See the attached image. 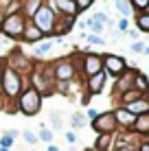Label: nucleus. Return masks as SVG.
<instances>
[{
	"label": "nucleus",
	"mask_w": 149,
	"mask_h": 151,
	"mask_svg": "<svg viewBox=\"0 0 149 151\" xmlns=\"http://www.w3.org/2000/svg\"><path fill=\"white\" fill-rule=\"evenodd\" d=\"M22 42H27V44H40L42 40H46V35L35 27L31 20H27V24H24V31H22Z\"/></svg>",
	"instance_id": "nucleus-14"
},
{
	"label": "nucleus",
	"mask_w": 149,
	"mask_h": 151,
	"mask_svg": "<svg viewBox=\"0 0 149 151\" xmlns=\"http://www.w3.org/2000/svg\"><path fill=\"white\" fill-rule=\"evenodd\" d=\"M66 140H68L70 145H75L77 142V134L75 132H66Z\"/></svg>",
	"instance_id": "nucleus-39"
},
{
	"label": "nucleus",
	"mask_w": 149,
	"mask_h": 151,
	"mask_svg": "<svg viewBox=\"0 0 149 151\" xmlns=\"http://www.w3.org/2000/svg\"><path fill=\"white\" fill-rule=\"evenodd\" d=\"M114 7H116V11H119L123 18H127L134 9H132V4H130V0H114Z\"/></svg>",
	"instance_id": "nucleus-24"
},
{
	"label": "nucleus",
	"mask_w": 149,
	"mask_h": 151,
	"mask_svg": "<svg viewBox=\"0 0 149 151\" xmlns=\"http://www.w3.org/2000/svg\"><path fill=\"white\" fill-rule=\"evenodd\" d=\"M2 66H4V59H2V57H0V68H2Z\"/></svg>",
	"instance_id": "nucleus-45"
},
{
	"label": "nucleus",
	"mask_w": 149,
	"mask_h": 151,
	"mask_svg": "<svg viewBox=\"0 0 149 151\" xmlns=\"http://www.w3.org/2000/svg\"><path fill=\"white\" fill-rule=\"evenodd\" d=\"M42 101H44V96L40 94L37 90H33L31 86H27L22 92H20V96L15 99L18 112L24 114V116H37L40 110H42Z\"/></svg>",
	"instance_id": "nucleus-4"
},
{
	"label": "nucleus",
	"mask_w": 149,
	"mask_h": 151,
	"mask_svg": "<svg viewBox=\"0 0 149 151\" xmlns=\"http://www.w3.org/2000/svg\"><path fill=\"white\" fill-rule=\"evenodd\" d=\"M86 27H90V31H92V35H101V33H103V29H105V24H101L99 20L90 18L88 22H86Z\"/></svg>",
	"instance_id": "nucleus-27"
},
{
	"label": "nucleus",
	"mask_w": 149,
	"mask_h": 151,
	"mask_svg": "<svg viewBox=\"0 0 149 151\" xmlns=\"http://www.w3.org/2000/svg\"><path fill=\"white\" fill-rule=\"evenodd\" d=\"M145 42H134V44H132V50H134V53H143V50H145Z\"/></svg>",
	"instance_id": "nucleus-36"
},
{
	"label": "nucleus",
	"mask_w": 149,
	"mask_h": 151,
	"mask_svg": "<svg viewBox=\"0 0 149 151\" xmlns=\"http://www.w3.org/2000/svg\"><path fill=\"white\" fill-rule=\"evenodd\" d=\"M105 81H107V75H105L103 70L96 72V75H92V77H88V79L83 81L86 83V94H90V96L101 94L103 88H105Z\"/></svg>",
	"instance_id": "nucleus-12"
},
{
	"label": "nucleus",
	"mask_w": 149,
	"mask_h": 151,
	"mask_svg": "<svg viewBox=\"0 0 149 151\" xmlns=\"http://www.w3.org/2000/svg\"><path fill=\"white\" fill-rule=\"evenodd\" d=\"M15 136H18V132H15V129H11V132H7V134H2V138H0V147L11 149V145H13Z\"/></svg>",
	"instance_id": "nucleus-26"
},
{
	"label": "nucleus",
	"mask_w": 149,
	"mask_h": 151,
	"mask_svg": "<svg viewBox=\"0 0 149 151\" xmlns=\"http://www.w3.org/2000/svg\"><path fill=\"white\" fill-rule=\"evenodd\" d=\"M4 66L13 68L18 75H22L24 79H27V77L31 75V70H33V66H35V59L29 57L27 53H22L20 48H13L11 53H9V57L4 59Z\"/></svg>",
	"instance_id": "nucleus-7"
},
{
	"label": "nucleus",
	"mask_w": 149,
	"mask_h": 151,
	"mask_svg": "<svg viewBox=\"0 0 149 151\" xmlns=\"http://www.w3.org/2000/svg\"><path fill=\"white\" fill-rule=\"evenodd\" d=\"M114 112V118H116V125H119V129H125V132H132V127H134V121L136 116L132 112H127L125 107H116Z\"/></svg>",
	"instance_id": "nucleus-15"
},
{
	"label": "nucleus",
	"mask_w": 149,
	"mask_h": 151,
	"mask_svg": "<svg viewBox=\"0 0 149 151\" xmlns=\"http://www.w3.org/2000/svg\"><path fill=\"white\" fill-rule=\"evenodd\" d=\"M46 2V0H22V4H20V13L24 15L27 20H31L35 13L40 11V7Z\"/></svg>",
	"instance_id": "nucleus-19"
},
{
	"label": "nucleus",
	"mask_w": 149,
	"mask_h": 151,
	"mask_svg": "<svg viewBox=\"0 0 149 151\" xmlns=\"http://www.w3.org/2000/svg\"><path fill=\"white\" fill-rule=\"evenodd\" d=\"M119 31H121V33H127V31H130V22H127V18H121L119 20Z\"/></svg>",
	"instance_id": "nucleus-35"
},
{
	"label": "nucleus",
	"mask_w": 149,
	"mask_h": 151,
	"mask_svg": "<svg viewBox=\"0 0 149 151\" xmlns=\"http://www.w3.org/2000/svg\"><path fill=\"white\" fill-rule=\"evenodd\" d=\"M127 112H132L134 116H140V114H149V94L136 99L134 103H130V105H125Z\"/></svg>",
	"instance_id": "nucleus-18"
},
{
	"label": "nucleus",
	"mask_w": 149,
	"mask_h": 151,
	"mask_svg": "<svg viewBox=\"0 0 149 151\" xmlns=\"http://www.w3.org/2000/svg\"><path fill=\"white\" fill-rule=\"evenodd\" d=\"M53 48H55V40H53V37H48V40H42L40 44H35V48H33V59H37V61H44L46 57H48L50 53H53Z\"/></svg>",
	"instance_id": "nucleus-16"
},
{
	"label": "nucleus",
	"mask_w": 149,
	"mask_h": 151,
	"mask_svg": "<svg viewBox=\"0 0 149 151\" xmlns=\"http://www.w3.org/2000/svg\"><path fill=\"white\" fill-rule=\"evenodd\" d=\"M92 18H94V20H99V22H101V24H110V18H107V15H105L103 11H99V13H94V15H92Z\"/></svg>",
	"instance_id": "nucleus-34"
},
{
	"label": "nucleus",
	"mask_w": 149,
	"mask_h": 151,
	"mask_svg": "<svg viewBox=\"0 0 149 151\" xmlns=\"http://www.w3.org/2000/svg\"><path fill=\"white\" fill-rule=\"evenodd\" d=\"M145 13H149V7H147V9H145Z\"/></svg>",
	"instance_id": "nucleus-48"
},
{
	"label": "nucleus",
	"mask_w": 149,
	"mask_h": 151,
	"mask_svg": "<svg viewBox=\"0 0 149 151\" xmlns=\"http://www.w3.org/2000/svg\"><path fill=\"white\" fill-rule=\"evenodd\" d=\"M79 70L81 75L88 79V77L96 75V72L103 70V59H101L99 53H83L81 55V64H79Z\"/></svg>",
	"instance_id": "nucleus-10"
},
{
	"label": "nucleus",
	"mask_w": 149,
	"mask_h": 151,
	"mask_svg": "<svg viewBox=\"0 0 149 151\" xmlns=\"http://www.w3.org/2000/svg\"><path fill=\"white\" fill-rule=\"evenodd\" d=\"M143 53H145V55H149V46H145V50H143Z\"/></svg>",
	"instance_id": "nucleus-44"
},
{
	"label": "nucleus",
	"mask_w": 149,
	"mask_h": 151,
	"mask_svg": "<svg viewBox=\"0 0 149 151\" xmlns=\"http://www.w3.org/2000/svg\"><path fill=\"white\" fill-rule=\"evenodd\" d=\"M134 90L140 92V94H149V77L147 75L136 72V77H134Z\"/></svg>",
	"instance_id": "nucleus-22"
},
{
	"label": "nucleus",
	"mask_w": 149,
	"mask_h": 151,
	"mask_svg": "<svg viewBox=\"0 0 149 151\" xmlns=\"http://www.w3.org/2000/svg\"><path fill=\"white\" fill-rule=\"evenodd\" d=\"M86 40H88L92 46H103V44H105L101 35H92V33H90V35H86Z\"/></svg>",
	"instance_id": "nucleus-32"
},
{
	"label": "nucleus",
	"mask_w": 149,
	"mask_h": 151,
	"mask_svg": "<svg viewBox=\"0 0 149 151\" xmlns=\"http://www.w3.org/2000/svg\"><path fill=\"white\" fill-rule=\"evenodd\" d=\"M132 132H134L136 136H140V138H147L149 136V114H140V116H136Z\"/></svg>",
	"instance_id": "nucleus-20"
},
{
	"label": "nucleus",
	"mask_w": 149,
	"mask_h": 151,
	"mask_svg": "<svg viewBox=\"0 0 149 151\" xmlns=\"http://www.w3.org/2000/svg\"><path fill=\"white\" fill-rule=\"evenodd\" d=\"M114 149V134H96L94 151H112Z\"/></svg>",
	"instance_id": "nucleus-21"
},
{
	"label": "nucleus",
	"mask_w": 149,
	"mask_h": 151,
	"mask_svg": "<svg viewBox=\"0 0 149 151\" xmlns=\"http://www.w3.org/2000/svg\"><path fill=\"white\" fill-rule=\"evenodd\" d=\"M27 86H29V81L22 75H18L13 68H9V66L0 68V96L4 101V107H7V103L15 101Z\"/></svg>",
	"instance_id": "nucleus-1"
},
{
	"label": "nucleus",
	"mask_w": 149,
	"mask_h": 151,
	"mask_svg": "<svg viewBox=\"0 0 149 151\" xmlns=\"http://www.w3.org/2000/svg\"><path fill=\"white\" fill-rule=\"evenodd\" d=\"M136 72H138L136 68H130V66H127V70L123 72L121 77H116V81H114V96H119V94H123V92H127V90L134 88Z\"/></svg>",
	"instance_id": "nucleus-11"
},
{
	"label": "nucleus",
	"mask_w": 149,
	"mask_h": 151,
	"mask_svg": "<svg viewBox=\"0 0 149 151\" xmlns=\"http://www.w3.org/2000/svg\"><path fill=\"white\" fill-rule=\"evenodd\" d=\"M31 22L42 31L46 37H53V29H55V22H57V11H55L48 2H44L42 7H40V11L31 18Z\"/></svg>",
	"instance_id": "nucleus-5"
},
{
	"label": "nucleus",
	"mask_w": 149,
	"mask_h": 151,
	"mask_svg": "<svg viewBox=\"0 0 149 151\" xmlns=\"http://www.w3.org/2000/svg\"><path fill=\"white\" fill-rule=\"evenodd\" d=\"M27 81H29V86L33 88V90H37L42 96L53 94L55 79H53V68H50V64L35 59V66H33V70H31V75L27 77Z\"/></svg>",
	"instance_id": "nucleus-2"
},
{
	"label": "nucleus",
	"mask_w": 149,
	"mask_h": 151,
	"mask_svg": "<svg viewBox=\"0 0 149 151\" xmlns=\"http://www.w3.org/2000/svg\"><path fill=\"white\" fill-rule=\"evenodd\" d=\"M90 125H92V129H94L96 134H116L119 132V125H116V118H114V112L112 110L101 112Z\"/></svg>",
	"instance_id": "nucleus-8"
},
{
	"label": "nucleus",
	"mask_w": 149,
	"mask_h": 151,
	"mask_svg": "<svg viewBox=\"0 0 149 151\" xmlns=\"http://www.w3.org/2000/svg\"><path fill=\"white\" fill-rule=\"evenodd\" d=\"M0 37H2V35H0Z\"/></svg>",
	"instance_id": "nucleus-50"
},
{
	"label": "nucleus",
	"mask_w": 149,
	"mask_h": 151,
	"mask_svg": "<svg viewBox=\"0 0 149 151\" xmlns=\"http://www.w3.org/2000/svg\"><path fill=\"white\" fill-rule=\"evenodd\" d=\"M86 116H88V118H90V123H92V121H94L96 116H99V112H96L94 107H88V112H86Z\"/></svg>",
	"instance_id": "nucleus-37"
},
{
	"label": "nucleus",
	"mask_w": 149,
	"mask_h": 151,
	"mask_svg": "<svg viewBox=\"0 0 149 151\" xmlns=\"http://www.w3.org/2000/svg\"><path fill=\"white\" fill-rule=\"evenodd\" d=\"M101 59H103V72L107 77H121L123 72L127 70V61L123 59L121 55H112V53H107V55H101Z\"/></svg>",
	"instance_id": "nucleus-9"
},
{
	"label": "nucleus",
	"mask_w": 149,
	"mask_h": 151,
	"mask_svg": "<svg viewBox=\"0 0 149 151\" xmlns=\"http://www.w3.org/2000/svg\"><path fill=\"white\" fill-rule=\"evenodd\" d=\"M46 151H59V147H55V145H46Z\"/></svg>",
	"instance_id": "nucleus-43"
},
{
	"label": "nucleus",
	"mask_w": 149,
	"mask_h": 151,
	"mask_svg": "<svg viewBox=\"0 0 149 151\" xmlns=\"http://www.w3.org/2000/svg\"><path fill=\"white\" fill-rule=\"evenodd\" d=\"M22 138H24V140H27V142H29V145H37V142H40V140H37V134H33V132H29V129H24V132H22Z\"/></svg>",
	"instance_id": "nucleus-31"
},
{
	"label": "nucleus",
	"mask_w": 149,
	"mask_h": 151,
	"mask_svg": "<svg viewBox=\"0 0 149 151\" xmlns=\"http://www.w3.org/2000/svg\"><path fill=\"white\" fill-rule=\"evenodd\" d=\"M24 24H27V18L20 11L7 13L2 24H0V35H4L7 40H20L22 37V31H24Z\"/></svg>",
	"instance_id": "nucleus-6"
},
{
	"label": "nucleus",
	"mask_w": 149,
	"mask_h": 151,
	"mask_svg": "<svg viewBox=\"0 0 149 151\" xmlns=\"http://www.w3.org/2000/svg\"><path fill=\"white\" fill-rule=\"evenodd\" d=\"M130 4H132V9L138 13H145V9L149 7V0H130Z\"/></svg>",
	"instance_id": "nucleus-28"
},
{
	"label": "nucleus",
	"mask_w": 149,
	"mask_h": 151,
	"mask_svg": "<svg viewBox=\"0 0 149 151\" xmlns=\"http://www.w3.org/2000/svg\"><path fill=\"white\" fill-rule=\"evenodd\" d=\"M75 4H77V11L83 13V11H88L92 4H94V0H75Z\"/></svg>",
	"instance_id": "nucleus-29"
},
{
	"label": "nucleus",
	"mask_w": 149,
	"mask_h": 151,
	"mask_svg": "<svg viewBox=\"0 0 149 151\" xmlns=\"http://www.w3.org/2000/svg\"><path fill=\"white\" fill-rule=\"evenodd\" d=\"M0 138H2V134H0Z\"/></svg>",
	"instance_id": "nucleus-49"
},
{
	"label": "nucleus",
	"mask_w": 149,
	"mask_h": 151,
	"mask_svg": "<svg viewBox=\"0 0 149 151\" xmlns=\"http://www.w3.org/2000/svg\"><path fill=\"white\" fill-rule=\"evenodd\" d=\"M7 2H22V0H7Z\"/></svg>",
	"instance_id": "nucleus-46"
},
{
	"label": "nucleus",
	"mask_w": 149,
	"mask_h": 151,
	"mask_svg": "<svg viewBox=\"0 0 149 151\" xmlns=\"http://www.w3.org/2000/svg\"><path fill=\"white\" fill-rule=\"evenodd\" d=\"M0 151H9V149H7V147H0Z\"/></svg>",
	"instance_id": "nucleus-47"
},
{
	"label": "nucleus",
	"mask_w": 149,
	"mask_h": 151,
	"mask_svg": "<svg viewBox=\"0 0 149 151\" xmlns=\"http://www.w3.org/2000/svg\"><path fill=\"white\" fill-rule=\"evenodd\" d=\"M50 123H53V127H55V129H61V118H59V114H57V112L50 114Z\"/></svg>",
	"instance_id": "nucleus-33"
},
{
	"label": "nucleus",
	"mask_w": 149,
	"mask_h": 151,
	"mask_svg": "<svg viewBox=\"0 0 149 151\" xmlns=\"http://www.w3.org/2000/svg\"><path fill=\"white\" fill-rule=\"evenodd\" d=\"M136 27L143 33H149V13H136Z\"/></svg>",
	"instance_id": "nucleus-25"
},
{
	"label": "nucleus",
	"mask_w": 149,
	"mask_h": 151,
	"mask_svg": "<svg viewBox=\"0 0 149 151\" xmlns=\"http://www.w3.org/2000/svg\"><path fill=\"white\" fill-rule=\"evenodd\" d=\"M70 123H73V127L75 129H79V127H83V123H86V118H83V114H73V118H70Z\"/></svg>",
	"instance_id": "nucleus-30"
},
{
	"label": "nucleus",
	"mask_w": 149,
	"mask_h": 151,
	"mask_svg": "<svg viewBox=\"0 0 149 151\" xmlns=\"http://www.w3.org/2000/svg\"><path fill=\"white\" fill-rule=\"evenodd\" d=\"M138 151H149V140H140V142L136 145Z\"/></svg>",
	"instance_id": "nucleus-38"
},
{
	"label": "nucleus",
	"mask_w": 149,
	"mask_h": 151,
	"mask_svg": "<svg viewBox=\"0 0 149 151\" xmlns=\"http://www.w3.org/2000/svg\"><path fill=\"white\" fill-rule=\"evenodd\" d=\"M50 7H53L59 15H75V18L79 15L75 0H53V4H50Z\"/></svg>",
	"instance_id": "nucleus-17"
},
{
	"label": "nucleus",
	"mask_w": 149,
	"mask_h": 151,
	"mask_svg": "<svg viewBox=\"0 0 149 151\" xmlns=\"http://www.w3.org/2000/svg\"><path fill=\"white\" fill-rule=\"evenodd\" d=\"M53 138H55L53 129H48L42 123V125H40V132H37V140H42V142H46V145H53Z\"/></svg>",
	"instance_id": "nucleus-23"
},
{
	"label": "nucleus",
	"mask_w": 149,
	"mask_h": 151,
	"mask_svg": "<svg viewBox=\"0 0 149 151\" xmlns=\"http://www.w3.org/2000/svg\"><path fill=\"white\" fill-rule=\"evenodd\" d=\"M127 35H130L132 40H136V42H138V35H140V31H138V29H134V31H127Z\"/></svg>",
	"instance_id": "nucleus-41"
},
{
	"label": "nucleus",
	"mask_w": 149,
	"mask_h": 151,
	"mask_svg": "<svg viewBox=\"0 0 149 151\" xmlns=\"http://www.w3.org/2000/svg\"><path fill=\"white\" fill-rule=\"evenodd\" d=\"M4 15H7V11H4V4L0 2V24H2V20H4Z\"/></svg>",
	"instance_id": "nucleus-42"
},
{
	"label": "nucleus",
	"mask_w": 149,
	"mask_h": 151,
	"mask_svg": "<svg viewBox=\"0 0 149 151\" xmlns=\"http://www.w3.org/2000/svg\"><path fill=\"white\" fill-rule=\"evenodd\" d=\"M75 24H77L75 15H59L57 13V22H55V29H53V37H64V35H68L70 31L75 29Z\"/></svg>",
	"instance_id": "nucleus-13"
},
{
	"label": "nucleus",
	"mask_w": 149,
	"mask_h": 151,
	"mask_svg": "<svg viewBox=\"0 0 149 151\" xmlns=\"http://www.w3.org/2000/svg\"><path fill=\"white\" fill-rule=\"evenodd\" d=\"M79 64H81V55H68V57H59V59L50 61V68H53V79L55 81H64L70 83L75 81V77L79 75Z\"/></svg>",
	"instance_id": "nucleus-3"
},
{
	"label": "nucleus",
	"mask_w": 149,
	"mask_h": 151,
	"mask_svg": "<svg viewBox=\"0 0 149 151\" xmlns=\"http://www.w3.org/2000/svg\"><path fill=\"white\" fill-rule=\"evenodd\" d=\"M114 151H138L136 145H125V147H116Z\"/></svg>",
	"instance_id": "nucleus-40"
}]
</instances>
